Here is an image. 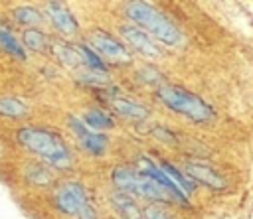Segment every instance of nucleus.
<instances>
[{
	"label": "nucleus",
	"instance_id": "423d86ee",
	"mask_svg": "<svg viewBox=\"0 0 253 219\" xmlns=\"http://www.w3.org/2000/svg\"><path fill=\"white\" fill-rule=\"evenodd\" d=\"M89 43H91V49L109 63L125 65V63H130L132 59L126 49V43L119 41L115 36L107 34L105 30H93L89 34Z\"/></svg>",
	"mask_w": 253,
	"mask_h": 219
},
{
	"label": "nucleus",
	"instance_id": "ddd939ff",
	"mask_svg": "<svg viewBox=\"0 0 253 219\" xmlns=\"http://www.w3.org/2000/svg\"><path fill=\"white\" fill-rule=\"evenodd\" d=\"M22 43L26 49H32V51H47L49 47V39L38 28H28L22 34Z\"/></svg>",
	"mask_w": 253,
	"mask_h": 219
},
{
	"label": "nucleus",
	"instance_id": "6e6552de",
	"mask_svg": "<svg viewBox=\"0 0 253 219\" xmlns=\"http://www.w3.org/2000/svg\"><path fill=\"white\" fill-rule=\"evenodd\" d=\"M121 36H123L125 43L128 47H132L134 51H138L140 55H146V57H158L160 55V49H158L156 41L142 28H138V26H123L121 28Z\"/></svg>",
	"mask_w": 253,
	"mask_h": 219
},
{
	"label": "nucleus",
	"instance_id": "6ab92c4d",
	"mask_svg": "<svg viewBox=\"0 0 253 219\" xmlns=\"http://www.w3.org/2000/svg\"><path fill=\"white\" fill-rule=\"evenodd\" d=\"M28 178H30V182L36 183V185H49V183L53 182V174H51L49 168H45V166H32V168L28 170Z\"/></svg>",
	"mask_w": 253,
	"mask_h": 219
},
{
	"label": "nucleus",
	"instance_id": "f8f14e48",
	"mask_svg": "<svg viewBox=\"0 0 253 219\" xmlns=\"http://www.w3.org/2000/svg\"><path fill=\"white\" fill-rule=\"evenodd\" d=\"M111 199H113L115 207L121 211V215H123L125 219H146V217H144V211L136 205V201L132 199V195H130L128 191L117 189Z\"/></svg>",
	"mask_w": 253,
	"mask_h": 219
},
{
	"label": "nucleus",
	"instance_id": "20e7f679",
	"mask_svg": "<svg viewBox=\"0 0 253 219\" xmlns=\"http://www.w3.org/2000/svg\"><path fill=\"white\" fill-rule=\"evenodd\" d=\"M113 183L123 191H128V193H134V195H140V197H148V199H154V201H164V203L178 201V197L168 187H164L160 182L152 180L150 176H146L138 170L115 168Z\"/></svg>",
	"mask_w": 253,
	"mask_h": 219
},
{
	"label": "nucleus",
	"instance_id": "39448f33",
	"mask_svg": "<svg viewBox=\"0 0 253 219\" xmlns=\"http://www.w3.org/2000/svg\"><path fill=\"white\" fill-rule=\"evenodd\" d=\"M55 205L59 207V211L73 215L77 219H97L93 201L89 199L83 185L75 182H67L55 191Z\"/></svg>",
	"mask_w": 253,
	"mask_h": 219
},
{
	"label": "nucleus",
	"instance_id": "a211bd4d",
	"mask_svg": "<svg viewBox=\"0 0 253 219\" xmlns=\"http://www.w3.org/2000/svg\"><path fill=\"white\" fill-rule=\"evenodd\" d=\"M83 122L89 124V126L95 128V130H107V128H113V126H115L113 116L107 114L105 110H89V112L83 116Z\"/></svg>",
	"mask_w": 253,
	"mask_h": 219
},
{
	"label": "nucleus",
	"instance_id": "f257e3e1",
	"mask_svg": "<svg viewBox=\"0 0 253 219\" xmlns=\"http://www.w3.org/2000/svg\"><path fill=\"white\" fill-rule=\"evenodd\" d=\"M18 140L22 146L32 150L34 154L42 156L43 162H47L53 168L65 170L71 166V154L69 148L65 146L63 138L51 130L45 128H36V126H26L18 132Z\"/></svg>",
	"mask_w": 253,
	"mask_h": 219
},
{
	"label": "nucleus",
	"instance_id": "9d476101",
	"mask_svg": "<svg viewBox=\"0 0 253 219\" xmlns=\"http://www.w3.org/2000/svg\"><path fill=\"white\" fill-rule=\"evenodd\" d=\"M186 174L192 178V180H196V182H200V183H204V185H208V187H211V189H223L225 187V180L215 172V170H211L210 166H204V164H188L186 166Z\"/></svg>",
	"mask_w": 253,
	"mask_h": 219
},
{
	"label": "nucleus",
	"instance_id": "2eb2a0df",
	"mask_svg": "<svg viewBox=\"0 0 253 219\" xmlns=\"http://www.w3.org/2000/svg\"><path fill=\"white\" fill-rule=\"evenodd\" d=\"M160 168L166 172V176L176 183V187H178L184 195H190V193H192V189H194V182H192L190 176H184L180 170H176V168H174L172 164H168V162H162Z\"/></svg>",
	"mask_w": 253,
	"mask_h": 219
},
{
	"label": "nucleus",
	"instance_id": "9b49d317",
	"mask_svg": "<svg viewBox=\"0 0 253 219\" xmlns=\"http://www.w3.org/2000/svg\"><path fill=\"white\" fill-rule=\"evenodd\" d=\"M109 103H111L113 110L119 112V114L125 116V118H130V120H144V118L148 116V110H146L142 105H138V103H134V101H130V99H126V97H111Z\"/></svg>",
	"mask_w": 253,
	"mask_h": 219
},
{
	"label": "nucleus",
	"instance_id": "1a4fd4ad",
	"mask_svg": "<svg viewBox=\"0 0 253 219\" xmlns=\"http://www.w3.org/2000/svg\"><path fill=\"white\" fill-rule=\"evenodd\" d=\"M45 12L49 16V22L53 24V28L63 34V36H75L79 32V24L75 20V16L71 14V10L61 2V0H49L45 6Z\"/></svg>",
	"mask_w": 253,
	"mask_h": 219
},
{
	"label": "nucleus",
	"instance_id": "f3484780",
	"mask_svg": "<svg viewBox=\"0 0 253 219\" xmlns=\"http://www.w3.org/2000/svg\"><path fill=\"white\" fill-rule=\"evenodd\" d=\"M14 20L18 24L28 26V28H38L43 22L42 14L36 8H32V6H20V8H16L14 10Z\"/></svg>",
	"mask_w": 253,
	"mask_h": 219
},
{
	"label": "nucleus",
	"instance_id": "f03ea898",
	"mask_svg": "<svg viewBox=\"0 0 253 219\" xmlns=\"http://www.w3.org/2000/svg\"><path fill=\"white\" fill-rule=\"evenodd\" d=\"M125 14L138 28H142L146 34H150L152 37H156L166 45H178L182 41L180 30L158 8H154L146 0H130L125 6Z\"/></svg>",
	"mask_w": 253,
	"mask_h": 219
},
{
	"label": "nucleus",
	"instance_id": "dca6fc26",
	"mask_svg": "<svg viewBox=\"0 0 253 219\" xmlns=\"http://www.w3.org/2000/svg\"><path fill=\"white\" fill-rule=\"evenodd\" d=\"M0 114L8 118H22L28 114V107L16 97H4L0 99Z\"/></svg>",
	"mask_w": 253,
	"mask_h": 219
},
{
	"label": "nucleus",
	"instance_id": "aec40b11",
	"mask_svg": "<svg viewBox=\"0 0 253 219\" xmlns=\"http://www.w3.org/2000/svg\"><path fill=\"white\" fill-rule=\"evenodd\" d=\"M144 217L146 219H174L168 211H164L162 207H156V205H150L144 209Z\"/></svg>",
	"mask_w": 253,
	"mask_h": 219
},
{
	"label": "nucleus",
	"instance_id": "4468645a",
	"mask_svg": "<svg viewBox=\"0 0 253 219\" xmlns=\"http://www.w3.org/2000/svg\"><path fill=\"white\" fill-rule=\"evenodd\" d=\"M0 47L6 51V53H10V55H14V57H18V59H26V51H24V45L18 41V37L8 30V28H2L0 26Z\"/></svg>",
	"mask_w": 253,
	"mask_h": 219
},
{
	"label": "nucleus",
	"instance_id": "0eeeda50",
	"mask_svg": "<svg viewBox=\"0 0 253 219\" xmlns=\"http://www.w3.org/2000/svg\"><path fill=\"white\" fill-rule=\"evenodd\" d=\"M69 126L73 130V134L77 136L79 144L89 152V154H95V156H101L105 150H107V144H109V138L101 132V130H95L91 128L89 124H85L83 120L71 116L69 118Z\"/></svg>",
	"mask_w": 253,
	"mask_h": 219
},
{
	"label": "nucleus",
	"instance_id": "7ed1b4c3",
	"mask_svg": "<svg viewBox=\"0 0 253 219\" xmlns=\"http://www.w3.org/2000/svg\"><path fill=\"white\" fill-rule=\"evenodd\" d=\"M156 95L170 110L184 114L194 122H208L213 118V109L204 99L178 85H160Z\"/></svg>",
	"mask_w": 253,
	"mask_h": 219
}]
</instances>
